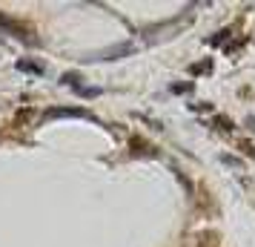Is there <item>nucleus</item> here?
Returning <instances> with one entry per match:
<instances>
[{
  "label": "nucleus",
  "instance_id": "nucleus-1",
  "mask_svg": "<svg viewBox=\"0 0 255 247\" xmlns=\"http://www.w3.org/2000/svg\"><path fill=\"white\" fill-rule=\"evenodd\" d=\"M0 29H6L9 35H17V37H26V35H29V26L17 23V20L6 17V14H0Z\"/></svg>",
  "mask_w": 255,
  "mask_h": 247
},
{
  "label": "nucleus",
  "instance_id": "nucleus-2",
  "mask_svg": "<svg viewBox=\"0 0 255 247\" xmlns=\"http://www.w3.org/2000/svg\"><path fill=\"white\" fill-rule=\"evenodd\" d=\"M46 118H89V112L78 106H63V109H49Z\"/></svg>",
  "mask_w": 255,
  "mask_h": 247
},
{
  "label": "nucleus",
  "instance_id": "nucleus-3",
  "mask_svg": "<svg viewBox=\"0 0 255 247\" xmlns=\"http://www.w3.org/2000/svg\"><path fill=\"white\" fill-rule=\"evenodd\" d=\"M17 69L35 72V75H43V66H40V63H35V60H17Z\"/></svg>",
  "mask_w": 255,
  "mask_h": 247
},
{
  "label": "nucleus",
  "instance_id": "nucleus-4",
  "mask_svg": "<svg viewBox=\"0 0 255 247\" xmlns=\"http://www.w3.org/2000/svg\"><path fill=\"white\" fill-rule=\"evenodd\" d=\"M215 124H218L221 130H232V124H230V121H227L224 115H218V118H215Z\"/></svg>",
  "mask_w": 255,
  "mask_h": 247
},
{
  "label": "nucleus",
  "instance_id": "nucleus-5",
  "mask_svg": "<svg viewBox=\"0 0 255 247\" xmlns=\"http://www.w3.org/2000/svg\"><path fill=\"white\" fill-rule=\"evenodd\" d=\"M241 150H244V153H247V155H250V158H253V155H255V147H253V144H250V141H241Z\"/></svg>",
  "mask_w": 255,
  "mask_h": 247
}]
</instances>
